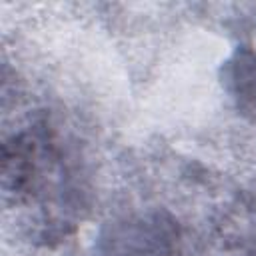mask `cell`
<instances>
[{
    "instance_id": "cell-1",
    "label": "cell",
    "mask_w": 256,
    "mask_h": 256,
    "mask_svg": "<svg viewBox=\"0 0 256 256\" xmlns=\"http://www.w3.org/2000/svg\"><path fill=\"white\" fill-rule=\"evenodd\" d=\"M2 200L20 234L56 248L92 210L88 156L76 132L52 110H32L2 136Z\"/></svg>"
},
{
    "instance_id": "cell-4",
    "label": "cell",
    "mask_w": 256,
    "mask_h": 256,
    "mask_svg": "<svg viewBox=\"0 0 256 256\" xmlns=\"http://www.w3.org/2000/svg\"><path fill=\"white\" fill-rule=\"evenodd\" d=\"M220 256H256V208L236 212L222 230Z\"/></svg>"
},
{
    "instance_id": "cell-2",
    "label": "cell",
    "mask_w": 256,
    "mask_h": 256,
    "mask_svg": "<svg viewBox=\"0 0 256 256\" xmlns=\"http://www.w3.org/2000/svg\"><path fill=\"white\" fill-rule=\"evenodd\" d=\"M84 256H190V240L170 210L138 208L104 222Z\"/></svg>"
},
{
    "instance_id": "cell-3",
    "label": "cell",
    "mask_w": 256,
    "mask_h": 256,
    "mask_svg": "<svg viewBox=\"0 0 256 256\" xmlns=\"http://www.w3.org/2000/svg\"><path fill=\"white\" fill-rule=\"evenodd\" d=\"M222 86L234 108L256 122V22L248 26L242 38L222 64Z\"/></svg>"
}]
</instances>
